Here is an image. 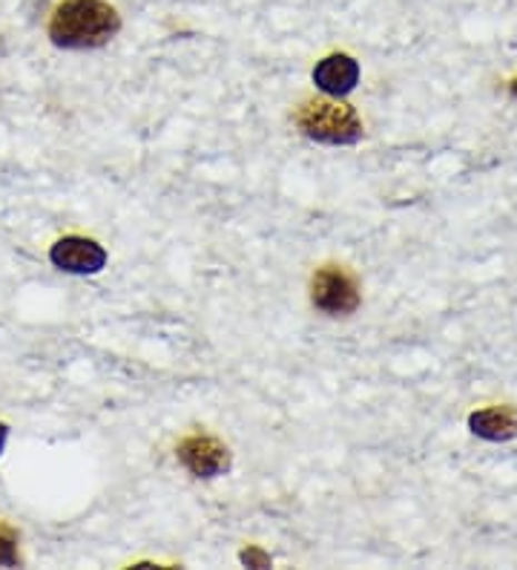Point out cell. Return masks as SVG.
<instances>
[{
	"instance_id": "obj_4",
	"label": "cell",
	"mask_w": 517,
	"mask_h": 570,
	"mask_svg": "<svg viewBox=\"0 0 517 570\" xmlns=\"http://www.w3.org/2000/svg\"><path fill=\"white\" fill-rule=\"evenodd\" d=\"M181 466L196 479H219L230 470V452L219 439L210 435H190L176 450Z\"/></svg>"
},
{
	"instance_id": "obj_8",
	"label": "cell",
	"mask_w": 517,
	"mask_h": 570,
	"mask_svg": "<svg viewBox=\"0 0 517 570\" xmlns=\"http://www.w3.org/2000/svg\"><path fill=\"white\" fill-rule=\"evenodd\" d=\"M0 564H3V568L21 564V557H18V542H14L12 530L7 528H0Z\"/></svg>"
},
{
	"instance_id": "obj_9",
	"label": "cell",
	"mask_w": 517,
	"mask_h": 570,
	"mask_svg": "<svg viewBox=\"0 0 517 570\" xmlns=\"http://www.w3.org/2000/svg\"><path fill=\"white\" fill-rule=\"evenodd\" d=\"M241 564H248V568H270V557L265 553L262 548H248L241 550Z\"/></svg>"
},
{
	"instance_id": "obj_11",
	"label": "cell",
	"mask_w": 517,
	"mask_h": 570,
	"mask_svg": "<svg viewBox=\"0 0 517 570\" xmlns=\"http://www.w3.org/2000/svg\"><path fill=\"white\" fill-rule=\"evenodd\" d=\"M511 96L517 98V78H515V81H511Z\"/></svg>"
},
{
	"instance_id": "obj_6",
	"label": "cell",
	"mask_w": 517,
	"mask_h": 570,
	"mask_svg": "<svg viewBox=\"0 0 517 570\" xmlns=\"http://www.w3.org/2000/svg\"><path fill=\"white\" fill-rule=\"evenodd\" d=\"M314 83L325 96H348L359 83V63L345 52H334L314 67Z\"/></svg>"
},
{
	"instance_id": "obj_5",
	"label": "cell",
	"mask_w": 517,
	"mask_h": 570,
	"mask_svg": "<svg viewBox=\"0 0 517 570\" xmlns=\"http://www.w3.org/2000/svg\"><path fill=\"white\" fill-rule=\"evenodd\" d=\"M49 259L56 265L58 272L67 274H98L107 265V250L96 243V239L87 237H63L52 245L49 250Z\"/></svg>"
},
{
	"instance_id": "obj_2",
	"label": "cell",
	"mask_w": 517,
	"mask_h": 570,
	"mask_svg": "<svg viewBox=\"0 0 517 570\" xmlns=\"http://www.w3.org/2000/svg\"><path fill=\"white\" fill-rule=\"evenodd\" d=\"M297 125L310 141L319 145L348 147L362 139V119L345 101H328V98L305 101L297 112Z\"/></svg>"
},
{
	"instance_id": "obj_10",
	"label": "cell",
	"mask_w": 517,
	"mask_h": 570,
	"mask_svg": "<svg viewBox=\"0 0 517 570\" xmlns=\"http://www.w3.org/2000/svg\"><path fill=\"white\" fill-rule=\"evenodd\" d=\"M7 441H9V426L0 424V455H3V446H7Z\"/></svg>"
},
{
	"instance_id": "obj_1",
	"label": "cell",
	"mask_w": 517,
	"mask_h": 570,
	"mask_svg": "<svg viewBox=\"0 0 517 570\" xmlns=\"http://www.w3.org/2000/svg\"><path fill=\"white\" fill-rule=\"evenodd\" d=\"M121 29V18L103 0H63L52 12L49 38L61 49H98Z\"/></svg>"
},
{
	"instance_id": "obj_3",
	"label": "cell",
	"mask_w": 517,
	"mask_h": 570,
	"mask_svg": "<svg viewBox=\"0 0 517 570\" xmlns=\"http://www.w3.org/2000/svg\"><path fill=\"white\" fill-rule=\"evenodd\" d=\"M310 299L319 312L331 314V317H345L359 308V288L354 277L339 265H325L314 277Z\"/></svg>"
},
{
	"instance_id": "obj_7",
	"label": "cell",
	"mask_w": 517,
	"mask_h": 570,
	"mask_svg": "<svg viewBox=\"0 0 517 570\" xmlns=\"http://www.w3.org/2000/svg\"><path fill=\"white\" fill-rule=\"evenodd\" d=\"M469 430L483 441H511L517 435V412L511 406H489L469 415Z\"/></svg>"
}]
</instances>
